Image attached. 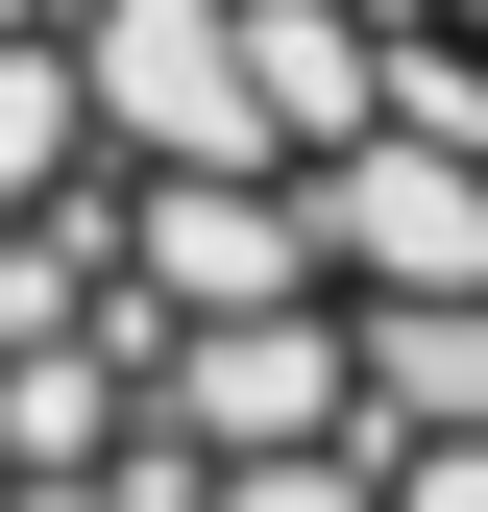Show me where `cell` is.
I'll return each instance as SVG.
<instances>
[{"mask_svg": "<svg viewBox=\"0 0 488 512\" xmlns=\"http://www.w3.org/2000/svg\"><path fill=\"white\" fill-rule=\"evenodd\" d=\"M0 512H488V0H0Z\"/></svg>", "mask_w": 488, "mask_h": 512, "instance_id": "6da1fadb", "label": "cell"}]
</instances>
